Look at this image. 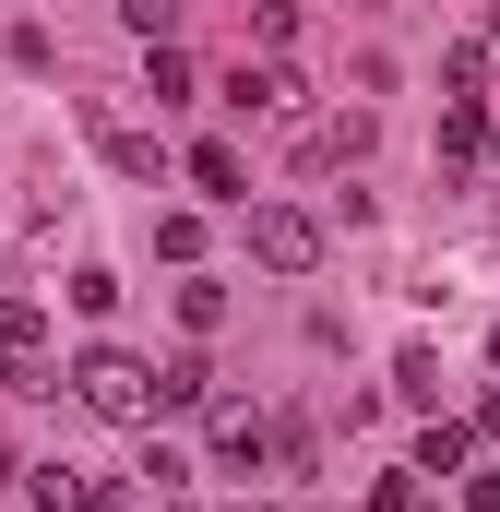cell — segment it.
I'll use <instances>...</instances> for the list:
<instances>
[{"label":"cell","mask_w":500,"mask_h":512,"mask_svg":"<svg viewBox=\"0 0 500 512\" xmlns=\"http://www.w3.org/2000/svg\"><path fill=\"white\" fill-rule=\"evenodd\" d=\"M72 405L108 417V429H143V417H155V358H131V346H84V358H72Z\"/></svg>","instance_id":"6da1fadb"},{"label":"cell","mask_w":500,"mask_h":512,"mask_svg":"<svg viewBox=\"0 0 500 512\" xmlns=\"http://www.w3.org/2000/svg\"><path fill=\"white\" fill-rule=\"evenodd\" d=\"M250 262H262V274H310V262H322V215L262 203V215H250Z\"/></svg>","instance_id":"7a4b0ae2"},{"label":"cell","mask_w":500,"mask_h":512,"mask_svg":"<svg viewBox=\"0 0 500 512\" xmlns=\"http://www.w3.org/2000/svg\"><path fill=\"white\" fill-rule=\"evenodd\" d=\"M227 108H239V120H286V108H298V72H286V60H239V72H227Z\"/></svg>","instance_id":"3957f363"},{"label":"cell","mask_w":500,"mask_h":512,"mask_svg":"<svg viewBox=\"0 0 500 512\" xmlns=\"http://www.w3.org/2000/svg\"><path fill=\"white\" fill-rule=\"evenodd\" d=\"M215 465H274V417H262V405H215Z\"/></svg>","instance_id":"277c9868"},{"label":"cell","mask_w":500,"mask_h":512,"mask_svg":"<svg viewBox=\"0 0 500 512\" xmlns=\"http://www.w3.org/2000/svg\"><path fill=\"white\" fill-rule=\"evenodd\" d=\"M191 191H215V203H250V167H239V143H191Z\"/></svg>","instance_id":"5b68a950"},{"label":"cell","mask_w":500,"mask_h":512,"mask_svg":"<svg viewBox=\"0 0 500 512\" xmlns=\"http://www.w3.org/2000/svg\"><path fill=\"white\" fill-rule=\"evenodd\" d=\"M191 405H215V370L203 358H167L155 370V417H191Z\"/></svg>","instance_id":"8992f818"},{"label":"cell","mask_w":500,"mask_h":512,"mask_svg":"<svg viewBox=\"0 0 500 512\" xmlns=\"http://www.w3.org/2000/svg\"><path fill=\"white\" fill-rule=\"evenodd\" d=\"M36 512H108V477H84V465H48V477H36Z\"/></svg>","instance_id":"52a82bcc"},{"label":"cell","mask_w":500,"mask_h":512,"mask_svg":"<svg viewBox=\"0 0 500 512\" xmlns=\"http://www.w3.org/2000/svg\"><path fill=\"white\" fill-rule=\"evenodd\" d=\"M96 131H108V167H120V179H155V167H167V143H155V131H120L108 108H96Z\"/></svg>","instance_id":"ba28073f"},{"label":"cell","mask_w":500,"mask_h":512,"mask_svg":"<svg viewBox=\"0 0 500 512\" xmlns=\"http://www.w3.org/2000/svg\"><path fill=\"white\" fill-rule=\"evenodd\" d=\"M465 453H477V429H453V417H441V429H429V441H417V465H405V477H453V465H465Z\"/></svg>","instance_id":"9c48e42d"},{"label":"cell","mask_w":500,"mask_h":512,"mask_svg":"<svg viewBox=\"0 0 500 512\" xmlns=\"http://www.w3.org/2000/svg\"><path fill=\"white\" fill-rule=\"evenodd\" d=\"M179 12H191V0H120V24L143 36V48H167V36H179Z\"/></svg>","instance_id":"30bf717a"},{"label":"cell","mask_w":500,"mask_h":512,"mask_svg":"<svg viewBox=\"0 0 500 512\" xmlns=\"http://www.w3.org/2000/svg\"><path fill=\"white\" fill-rule=\"evenodd\" d=\"M310 155H334V167H358V155H370V108H346L334 131H310Z\"/></svg>","instance_id":"8fae6325"},{"label":"cell","mask_w":500,"mask_h":512,"mask_svg":"<svg viewBox=\"0 0 500 512\" xmlns=\"http://www.w3.org/2000/svg\"><path fill=\"white\" fill-rule=\"evenodd\" d=\"M441 155H489V120H477V96H453V108H441Z\"/></svg>","instance_id":"7c38bea8"},{"label":"cell","mask_w":500,"mask_h":512,"mask_svg":"<svg viewBox=\"0 0 500 512\" xmlns=\"http://www.w3.org/2000/svg\"><path fill=\"white\" fill-rule=\"evenodd\" d=\"M393 393H405V405H441V358H429V346H405V358H393Z\"/></svg>","instance_id":"4fadbf2b"},{"label":"cell","mask_w":500,"mask_h":512,"mask_svg":"<svg viewBox=\"0 0 500 512\" xmlns=\"http://www.w3.org/2000/svg\"><path fill=\"white\" fill-rule=\"evenodd\" d=\"M250 36H262V60L298 48V0H250Z\"/></svg>","instance_id":"5bb4252c"},{"label":"cell","mask_w":500,"mask_h":512,"mask_svg":"<svg viewBox=\"0 0 500 512\" xmlns=\"http://www.w3.org/2000/svg\"><path fill=\"white\" fill-rule=\"evenodd\" d=\"M72 310H84V322H108V310H120V274H108V262H84V274H72Z\"/></svg>","instance_id":"9a60e30c"},{"label":"cell","mask_w":500,"mask_h":512,"mask_svg":"<svg viewBox=\"0 0 500 512\" xmlns=\"http://www.w3.org/2000/svg\"><path fill=\"white\" fill-rule=\"evenodd\" d=\"M179 322H191V334H215V322H227V286H203V274H191V286H179Z\"/></svg>","instance_id":"2e32d148"},{"label":"cell","mask_w":500,"mask_h":512,"mask_svg":"<svg viewBox=\"0 0 500 512\" xmlns=\"http://www.w3.org/2000/svg\"><path fill=\"white\" fill-rule=\"evenodd\" d=\"M143 489H155V512H167L179 489H191V453H143Z\"/></svg>","instance_id":"e0dca14e"},{"label":"cell","mask_w":500,"mask_h":512,"mask_svg":"<svg viewBox=\"0 0 500 512\" xmlns=\"http://www.w3.org/2000/svg\"><path fill=\"white\" fill-rule=\"evenodd\" d=\"M370 512H417V477L393 465V477H381V489H370Z\"/></svg>","instance_id":"ac0fdd59"},{"label":"cell","mask_w":500,"mask_h":512,"mask_svg":"<svg viewBox=\"0 0 500 512\" xmlns=\"http://www.w3.org/2000/svg\"><path fill=\"white\" fill-rule=\"evenodd\" d=\"M465 512H500V453L477 465V477H465Z\"/></svg>","instance_id":"d6986e66"},{"label":"cell","mask_w":500,"mask_h":512,"mask_svg":"<svg viewBox=\"0 0 500 512\" xmlns=\"http://www.w3.org/2000/svg\"><path fill=\"white\" fill-rule=\"evenodd\" d=\"M477 441H489V453H500V393H489V417H477Z\"/></svg>","instance_id":"ffe728a7"},{"label":"cell","mask_w":500,"mask_h":512,"mask_svg":"<svg viewBox=\"0 0 500 512\" xmlns=\"http://www.w3.org/2000/svg\"><path fill=\"white\" fill-rule=\"evenodd\" d=\"M489 370H500V334H489Z\"/></svg>","instance_id":"44dd1931"},{"label":"cell","mask_w":500,"mask_h":512,"mask_svg":"<svg viewBox=\"0 0 500 512\" xmlns=\"http://www.w3.org/2000/svg\"><path fill=\"white\" fill-rule=\"evenodd\" d=\"M108 512H143V501H108Z\"/></svg>","instance_id":"7402d4cb"}]
</instances>
